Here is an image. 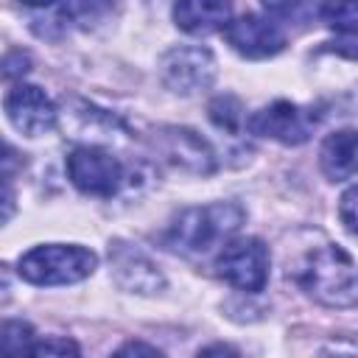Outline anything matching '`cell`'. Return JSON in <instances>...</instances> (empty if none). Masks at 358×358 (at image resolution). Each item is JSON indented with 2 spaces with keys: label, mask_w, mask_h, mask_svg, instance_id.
Instances as JSON below:
<instances>
[{
  "label": "cell",
  "mask_w": 358,
  "mask_h": 358,
  "mask_svg": "<svg viewBox=\"0 0 358 358\" xmlns=\"http://www.w3.org/2000/svg\"><path fill=\"white\" fill-rule=\"evenodd\" d=\"M73 117H76V131H78L73 137H81L90 129L95 131V137H115V129H123V123L112 112H103L84 101H73Z\"/></svg>",
  "instance_id": "cell-14"
},
{
  "label": "cell",
  "mask_w": 358,
  "mask_h": 358,
  "mask_svg": "<svg viewBox=\"0 0 358 358\" xmlns=\"http://www.w3.org/2000/svg\"><path fill=\"white\" fill-rule=\"evenodd\" d=\"M17 213V196H14V187L8 182L0 179V227L6 221H11Z\"/></svg>",
  "instance_id": "cell-21"
},
{
  "label": "cell",
  "mask_w": 358,
  "mask_h": 358,
  "mask_svg": "<svg viewBox=\"0 0 358 358\" xmlns=\"http://www.w3.org/2000/svg\"><path fill=\"white\" fill-rule=\"evenodd\" d=\"M36 341L34 324L25 319H0V355H31Z\"/></svg>",
  "instance_id": "cell-15"
},
{
  "label": "cell",
  "mask_w": 358,
  "mask_h": 358,
  "mask_svg": "<svg viewBox=\"0 0 358 358\" xmlns=\"http://www.w3.org/2000/svg\"><path fill=\"white\" fill-rule=\"evenodd\" d=\"M215 73V56L201 45L171 48L159 62V78L176 95H199L210 90Z\"/></svg>",
  "instance_id": "cell-6"
},
{
  "label": "cell",
  "mask_w": 358,
  "mask_h": 358,
  "mask_svg": "<svg viewBox=\"0 0 358 358\" xmlns=\"http://www.w3.org/2000/svg\"><path fill=\"white\" fill-rule=\"evenodd\" d=\"M28 70H31V56L22 53V50H11V53H6L3 62H0V73H3L6 78H20V76H25Z\"/></svg>",
  "instance_id": "cell-19"
},
{
  "label": "cell",
  "mask_w": 358,
  "mask_h": 358,
  "mask_svg": "<svg viewBox=\"0 0 358 358\" xmlns=\"http://www.w3.org/2000/svg\"><path fill=\"white\" fill-rule=\"evenodd\" d=\"M207 352H235V350H229V347H221V344H215V347H207V350H201L199 355H207Z\"/></svg>",
  "instance_id": "cell-26"
},
{
  "label": "cell",
  "mask_w": 358,
  "mask_h": 358,
  "mask_svg": "<svg viewBox=\"0 0 358 358\" xmlns=\"http://www.w3.org/2000/svg\"><path fill=\"white\" fill-rule=\"evenodd\" d=\"M117 355H159V350L148 347V344H140V341H129L117 350Z\"/></svg>",
  "instance_id": "cell-23"
},
{
  "label": "cell",
  "mask_w": 358,
  "mask_h": 358,
  "mask_svg": "<svg viewBox=\"0 0 358 358\" xmlns=\"http://www.w3.org/2000/svg\"><path fill=\"white\" fill-rule=\"evenodd\" d=\"M3 109H6V117L11 120V126L25 137H42V134L53 131L59 123L56 103L36 84L11 87V92L3 101Z\"/></svg>",
  "instance_id": "cell-9"
},
{
  "label": "cell",
  "mask_w": 358,
  "mask_h": 358,
  "mask_svg": "<svg viewBox=\"0 0 358 358\" xmlns=\"http://www.w3.org/2000/svg\"><path fill=\"white\" fill-rule=\"evenodd\" d=\"M268 249L260 238H238L227 241L221 255L215 257V271L224 282L238 291L257 294L268 282Z\"/></svg>",
  "instance_id": "cell-4"
},
{
  "label": "cell",
  "mask_w": 358,
  "mask_h": 358,
  "mask_svg": "<svg viewBox=\"0 0 358 358\" xmlns=\"http://www.w3.org/2000/svg\"><path fill=\"white\" fill-rule=\"evenodd\" d=\"M341 221H344V227H347V232L352 235L355 232V187L350 185L347 190H344V196H341Z\"/></svg>",
  "instance_id": "cell-22"
},
{
  "label": "cell",
  "mask_w": 358,
  "mask_h": 358,
  "mask_svg": "<svg viewBox=\"0 0 358 358\" xmlns=\"http://www.w3.org/2000/svg\"><path fill=\"white\" fill-rule=\"evenodd\" d=\"M207 115H210V120H213L221 131H227V134H238L241 126H243V103H241L235 95H229V92L215 95V98L210 101V106H207Z\"/></svg>",
  "instance_id": "cell-16"
},
{
  "label": "cell",
  "mask_w": 358,
  "mask_h": 358,
  "mask_svg": "<svg viewBox=\"0 0 358 358\" xmlns=\"http://www.w3.org/2000/svg\"><path fill=\"white\" fill-rule=\"evenodd\" d=\"M17 3H22V6H34V8H42V6H50V3H56V0H17Z\"/></svg>",
  "instance_id": "cell-25"
},
{
  "label": "cell",
  "mask_w": 358,
  "mask_h": 358,
  "mask_svg": "<svg viewBox=\"0 0 358 358\" xmlns=\"http://www.w3.org/2000/svg\"><path fill=\"white\" fill-rule=\"evenodd\" d=\"M78 352H81L78 344L62 336H48L42 341H34V350H31V355H78Z\"/></svg>",
  "instance_id": "cell-18"
},
{
  "label": "cell",
  "mask_w": 358,
  "mask_h": 358,
  "mask_svg": "<svg viewBox=\"0 0 358 358\" xmlns=\"http://www.w3.org/2000/svg\"><path fill=\"white\" fill-rule=\"evenodd\" d=\"M319 165L330 182L352 179L355 171V129H341L324 137L319 151Z\"/></svg>",
  "instance_id": "cell-13"
},
{
  "label": "cell",
  "mask_w": 358,
  "mask_h": 358,
  "mask_svg": "<svg viewBox=\"0 0 358 358\" xmlns=\"http://www.w3.org/2000/svg\"><path fill=\"white\" fill-rule=\"evenodd\" d=\"M227 45L246 59H268L285 48V34L277 22L260 14H243L224 25Z\"/></svg>",
  "instance_id": "cell-10"
},
{
  "label": "cell",
  "mask_w": 358,
  "mask_h": 358,
  "mask_svg": "<svg viewBox=\"0 0 358 358\" xmlns=\"http://www.w3.org/2000/svg\"><path fill=\"white\" fill-rule=\"evenodd\" d=\"M243 221H246V213L235 201L187 207L173 218L168 229V246L182 255H207L215 246L227 243L241 229Z\"/></svg>",
  "instance_id": "cell-1"
},
{
  "label": "cell",
  "mask_w": 358,
  "mask_h": 358,
  "mask_svg": "<svg viewBox=\"0 0 358 358\" xmlns=\"http://www.w3.org/2000/svg\"><path fill=\"white\" fill-rule=\"evenodd\" d=\"M67 176L81 193L101 199L115 196L126 182L123 162L98 145H76L67 154Z\"/></svg>",
  "instance_id": "cell-5"
},
{
  "label": "cell",
  "mask_w": 358,
  "mask_h": 358,
  "mask_svg": "<svg viewBox=\"0 0 358 358\" xmlns=\"http://www.w3.org/2000/svg\"><path fill=\"white\" fill-rule=\"evenodd\" d=\"M98 266V257L92 249L78 243H42L28 249L17 271L31 285H70L87 280Z\"/></svg>",
  "instance_id": "cell-3"
},
{
  "label": "cell",
  "mask_w": 358,
  "mask_h": 358,
  "mask_svg": "<svg viewBox=\"0 0 358 358\" xmlns=\"http://www.w3.org/2000/svg\"><path fill=\"white\" fill-rule=\"evenodd\" d=\"M151 140H154L157 154L168 165L185 171V173L210 176L215 171V165H218L213 145L199 131H193L187 126H162V129L154 131Z\"/></svg>",
  "instance_id": "cell-8"
},
{
  "label": "cell",
  "mask_w": 358,
  "mask_h": 358,
  "mask_svg": "<svg viewBox=\"0 0 358 358\" xmlns=\"http://www.w3.org/2000/svg\"><path fill=\"white\" fill-rule=\"evenodd\" d=\"M109 263H112L115 282L126 291L157 294L165 285V277L157 268V263L145 252H140L137 246H131L126 241H115L109 246Z\"/></svg>",
  "instance_id": "cell-11"
},
{
  "label": "cell",
  "mask_w": 358,
  "mask_h": 358,
  "mask_svg": "<svg viewBox=\"0 0 358 358\" xmlns=\"http://www.w3.org/2000/svg\"><path fill=\"white\" fill-rule=\"evenodd\" d=\"M232 17V0H173V22L185 34H213Z\"/></svg>",
  "instance_id": "cell-12"
},
{
  "label": "cell",
  "mask_w": 358,
  "mask_h": 358,
  "mask_svg": "<svg viewBox=\"0 0 358 358\" xmlns=\"http://www.w3.org/2000/svg\"><path fill=\"white\" fill-rule=\"evenodd\" d=\"M319 123V112L310 106H299L291 101H274L263 109H257L246 126L257 137L277 140L282 145H302Z\"/></svg>",
  "instance_id": "cell-7"
},
{
  "label": "cell",
  "mask_w": 358,
  "mask_h": 358,
  "mask_svg": "<svg viewBox=\"0 0 358 358\" xmlns=\"http://www.w3.org/2000/svg\"><path fill=\"white\" fill-rule=\"evenodd\" d=\"M319 14H322L324 25H330L333 31L347 34V36L355 34V25H358L355 0H324L322 8H319Z\"/></svg>",
  "instance_id": "cell-17"
},
{
  "label": "cell",
  "mask_w": 358,
  "mask_h": 358,
  "mask_svg": "<svg viewBox=\"0 0 358 358\" xmlns=\"http://www.w3.org/2000/svg\"><path fill=\"white\" fill-rule=\"evenodd\" d=\"M22 154L11 145V143H6L3 137H0V173H17L20 168H22Z\"/></svg>",
  "instance_id": "cell-20"
},
{
  "label": "cell",
  "mask_w": 358,
  "mask_h": 358,
  "mask_svg": "<svg viewBox=\"0 0 358 358\" xmlns=\"http://www.w3.org/2000/svg\"><path fill=\"white\" fill-rule=\"evenodd\" d=\"M11 299V271L8 266L0 260V305H6Z\"/></svg>",
  "instance_id": "cell-24"
},
{
  "label": "cell",
  "mask_w": 358,
  "mask_h": 358,
  "mask_svg": "<svg viewBox=\"0 0 358 358\" xmlns=\"http://www.w3.org/2000/svg\"><path fill=\"white\" fill-rule=\"evenodd\" d=\"M296 282L305 294H310L316 302L330 308H352L358 299V282H355V263L352 257L333 243H322L310 249L299 268Z\"/></svg>",
  "instance_id": "cell-2"
}]
</instances>
